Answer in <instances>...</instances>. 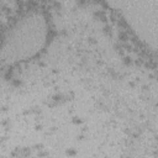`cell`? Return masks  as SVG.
Instances as JSON below:
<instances>
[{
  "mask_svg": "<svg viewBox=\"0 0 158 158\" xmlns=\"http://www.w3.org/2000/svg\"><path fill=\"white\" fill-rule=\"evenodd\" d=\"M67 154H68V156H74V154H75V151H74V149H68V151H67Z\"/></svg>",
  "mask_w": 158,
  "mask_h": 158,
  "instance_id": "6da1fadb",
  "label": "cell"
}]
</instances>
